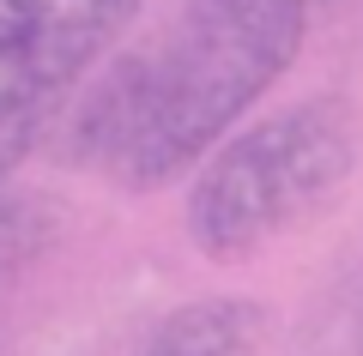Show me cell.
Returning a JSON list of instances; mask_svg holds the SVG:
<instances>
[{
  "mask_svg": "<svg viewBox=\"0 0 363 356\" xmlns=\"http://www.w3.org/2000/svg\"><path fill=\"white\" fill-rule=\"evenodd\" d=\"M303 37L297 0H188L152 49L109 61L73 109L61 103V157L128 193L169 188L297 67Z\"/></svg>",
  "mask_w": 363,
  "mask_h": 356,
  "instance_id": "obj_1",
  "label": "cell"
},
{
  "mask_svg": "<svg viewBox=\"0 0 363 356\" xmlns=\"http://www.w3.org/2000/svg\"><path fill=\"white\" fill-rule=\"evenodd\" d=\"M363 157L357 109L345 97H303L279 115L230 127L188 169V242L206 260H255L285 242L291 229L315 224L351 188Z\"/></svg>",
  "mask_w": 363,
  "mask_h": 356,
  "instance_id": "obj_2",
  "label": "cell"
},
{
  "mask_svg": "<svg viewBox=\"0 0 363 356\" xmlns=\"http://www.w3.org/2000/svg\"><path fill=\"white\" fill-rule=\"evenodd\" d=\"M351 338H357V356H363V272H357V314H351Z\"/></svg>",
  "mask_w": 363,
  "mask_h": 356,
  "instance_id": "obj_7",
  "label": "cell"
},
{
  "mask_svg": "<svg viewBox=\"0 0 363 356\" xmlns=\"http://www.w3.org/2000/svg\"><path fill=\"white\" fill-rule=\"evenodd\" d=\"M61 236V200L49 193H0V296L18 278L37 272V260L55 248Z\"/></svg>",
  "mask_w": 363,
  "mask_h": 356,
  "instance_id": "obj_5",
  "label": "cell"
},
{
  "mask_svg": "<svg viewBox=\"0 0 363 356\" xmlns=\"http://www.w3.org/2000/svg\"><path fill=\"white\" fill-rule=\"evenodd\" d=\"M267 338V308L255 296H200L152 326L133 356H255Z\"/></svg>",
  "mask_w": 363,
  "mask_h": 356,
  "instance_id": "obj_4",
  "label": "cell"
},
{
  "mask_svg": "<svg viewBox=\"0 0 363 356\" xmlns=\"http://www.w3.org/2000/svg\"><path fill=\"white\" fill-rule=\"evenodd\" d=\"M140 0H0V115L61 109Z\"/></svg>",
  "mask_w": 363,
  "mask_h": 356,
  "instance_id": "obj_3",
  "label": "cell"
},
{
  "mask_svg": "<svg viewBox=\"0 0 363 356\" xmlns=\"http://www.w3.org/2000/svg\"><path fill=\"white\" fill-rule=\"evenodd\" d=\"M297 6H303V13L315 18V13H321V6H339V0H297Z\"/></svg>",
  "mask_w": 363,
  "mask_h": 356,
  "instance_id": "obj_8",
  "label": "cell"
},
{
  "mask_svg": "<svg viewBox=\"0 0 363 356\" xmlns=\"http://www.w3.org/2000/svg\"><path fill=\"white\" fill-rule=\"evenodd\" d=\"M55 115H61V109H25V115H0V193H6V181H13L18 169L30 163V151H37V145L55 133Z\"/></svg>",
  "mask_w": 363,
  "mask_h": 356,
  "instance_id": "obj_6",
  "label": "cell"
}]
</instances>
